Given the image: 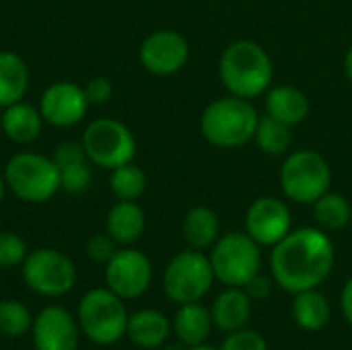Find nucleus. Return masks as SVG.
<instances>
[{
  "label": "nucleus",
  "mask_w": 352,
  "mask_h": 350,
  "mask_svg": "<svg viewBox=\"0 0 352 350\" xmlns=\"http://www.w3.org/2000/svg\"><path fill=\"white\" fill-rule=\"evenodd\" d=\"M336 260L334 245L324 229L303 227L289 231L270 258V268L276 285L293 295L318 289L332 272Z\"/></svg>",
  "instance_id": "obj_1"
},
{
  "label": "nucleus",
  "mask_w": 352,
  "mask_h": 350,
  "mask_svg": "<svg viewBox=\"0 0 352 350\" xmlns=\"http://www.w3.org/2000/svg\"><path fill=\"white\" fill-rule=\"evenodd\" d=\"M272 76L270 54L252 39H237L221 54L219 78L229 95L252 101L270 89Z\"/></svg>",
  "instance_id": "obj_2"
},
{
  "label": "nucleus",
  "mask_w": 352,
  "mask_h": 350,
  "mask_svg": "<svg viewBox=\"0 0 352 350\" xmlns=\"http://www.w3.org/2000/svg\"><path fill=\"white\" fill-rule=\"evenodd\" d=\"M260 113L250 99L235 95L210 101L200 116V132L219 149H239L254 140Z\"/></svg>",
  "instance_id": "obj_3"
},
{
  "label": "nucleus",
  "mask_w": 352,
  "mask_h": 350,
  "mask_svg": "<svg viewBox=\"0 0 352 350\" xmlns=\"http://www.w3.org/2000/svg\"><path fill=\"white\" fill-rule=\"evenodd\" d=\"M6 188L27 204H43L60 190V169L52 157L23 151L12 155L4 165Z\"/></svg>",
  "instance_id": "obj_4"
},
{
  "label": "nucleus",
  "mask_w": 352,
  "mask_h": 350,
  "mask_svg": "<svg viewBox=\"0 0 352 350\" xmlns=\"http://www.w3.org/2000/svg\"><path fill=\"white\" fill-rule=\"evenodd\" d=\"M76 318L80 332L99 347H109L122 340L130 320L124 299L109 289L87 291L78 303Z\"/></svg>",
  "instance_id": "obj_5"
},
{
  "label": "nucleus",
  "mask_w": 352,
  "mask_h": 350,
  "mask_svg": "<svg viewBox=\"0 0 352 350\" xmlns=\"http://www.w3.org/2000/svg\"><path fill=\"white\" fill-rule=\"evenodd\" d=\"M278 184L291 202L314 204L330 190L332 169L320 153L311 149L295 151L283 161Z\"/></svg>",
  "instance_id": "obj_6"
},
{
  "label": "nucleus",
  "mask_w": 352,
  "mask_h": 350,
  "mask_svg": "<svg viewBox=\"0 0 352 350\" xmlns=\"http://www.w3.org/2000/svg\"><path fill=\"white\" fill-rule=\"evenodd\" d=\"M210 266L214 278L227 287H245L260 274L262 254L260 245L248 233H227L219 237L210 252Z\"/></svg>",
  "instance_id": "obj_7"
},
{
  "label": "nucleus",
  "mask_w": 352,
  "mask_h": 350,
  "mask_svg": "<svg viewBox=\"0 0 352 350\" xmlns=\"http://www.w3.org/2000/svg\"><path fill=\"white\" fill-rule=\"evenodd\" d=\"M82 146L91 165L116 169L132 163L136 157V138L132 130L113 118H97L82 132Z\"/></svg>",
  "instance_id": "obj_8"
},
{
  "label": "nucleus",
  "mask_w": 352,
  "mask_h": 350,
  "mask_svg": "<svg viewBox=\"0 0 352 350\" xmlns=\"http://www.w3.org/2000/svg\"><path fill=\"white\" fill-rule=\"evenodd\" d=\"M214 272L210 258L198 250H184L165 268L163 291L173 303H194L200 301L212 287Z\"/></svg>",
  "instance_id": "obj_9"
},
{
  "label": "nucleus",
  "mask_w": 352,
  "mask_h": 350,
  "mask_svg": "<svg viewBox=\"0 0 352 350\" xmlns=\"http://www.w3.org/2000/svg\"><path fill=\"white\" fill-rule=\"evenodd\" d=\"M23 281L27 289L41 297H62L76 283L74 262L60 250L39 248L27 254L23 262Z\"/></svg>",
  "instance_id": "obj_10"
},
{
  "label": "nucleus",
  "mask_w": 352,
  "mask_h": 350,
  "mask_svg": "<svg viewBox=\"0 0 352 350\" xmlns=\"http://www.w3.org/2000/svg\"><path fill=\"white\" fill-rule=\"evenodd\" d=\"M151 260L140 250H134L130 245L120 248L105 264V285L124 301L144 295V291L151 287Z\"/></svg>",
  "instance_id": "obj_11"
},
{
  "label": "nucleus",
  "mask_w": 352,
  "mask_h": 350,
  "mask_svg": "<svg viewBox=\"0 0 352 350\" xmlns=\"http://www.w3.org/2000/svg\"><path fill=\"white\" fill-rule=\"evenodd\" d=\"M138 60L146 72L155 76H171L188 64L190 43L175 29H157L142 39Z\"/></svg>",
  "instance_id": "obj_12"
},
{
  "label": "nucleus",
  "mask_w": 352,
  "mask_h": 350,
  "mask_svg": "<svg viewBox=\"0 0 352 350\" xmlns=\"http://www.w3.org/2000/svg\"><path fill=\"white\" fill-rule=\"evenodd\" d=\"M37 107L45 124L54 128H72L85 120L89 101L80 85L72 80H56L41 93Z\"/></svg>",
  "instance_id": "obj_13"
},
{
  "label": "nucleus",
  "mask_w": 352,
  "mask_h": 350,
  "mask_svg": "<svg viewBox=\"0 0 352 350\" xmlns=\"http://www.w3.org/2000/svg\"><path fill=\"white\" fill-rule=\"evenodd\" d=\"M31 338L35 350H78L80 326L62 305H47L33 318Z\"/></svg>",
  "instance_id": "obj_14"
},
{
  "label": "nucleus",
  "mask_w": 352,
  "mask_h": 350,
  "mask_svg": "<svg viewBox=\"0 0 352 350\" xmlns=\"http://www.w3.org/2000/svg\"><path fill=\"white\" fill-rule=\"evenodd\" d=\"M291 231V210L289 206L274 198L262 196L248 206L245 212V233L258 245H276Z\"/></svg>",
  "instance_id": "obj_15"
},
{
  "label": "nucleus",
  "mask_w": 352,
  "mask_h": 350,
  "mask_svg": "<svg viewBox=\"0 0 352 350\" xmlns=\"http://www.w3.org/2000/svg\"><path fill=\"white\" fill-rule=\"evenodd\" d=\"M264 107L268 116L293 128L309 116V97L295 85H276L264 93Z\"/></svg>",
  "instance_id": "obj_16"
},
{
  "label": "nucleus",
  "mask_w": 352,
  "mask_h": 350,
  "mask_svg": "<svg viewBox=\"0 0 352 350\" xmlns=\"http://www.w3.org/2000/svg\"><path fill=\"white\" fill-rule=\"evenodd\" d=\"M43 124L45 122L41 118L39 107L25 101H16L4 107L0 116V128L4 136L14 144H29L37 140L43 130Z\"/></svg>",
  "instance_id": "obj_17"
},
{
  "label": "nucleus",
  "mask_w": 352,
  "mask_h": 350,
  "mask_svg": "<svg viewBox=\"0 0 352 350\" xmlns=\"http://www.w3.org/2000/svg\"><path fill=\"white\" fill-rule=\"evenodd\" d=\"M146 229L144 210L136 204V200H118L105 217V231L118 245L136 243Z\"/></svg>",
  "instance_id": "obj_18"
},
{
  "label": "nucleus",
  "mask_w": 352,
  "mask_h": 350,
  "mask_svg": "<svg viewBox=\"0 0 352 350\" xmlns=\"http://www.w3.org/2000/svg\"><path fill=\"white\" fill-rule=\"evenodd\" d=\"M29 66L27 62L10 50H0V107H8L23 101L29 89Z\"/></svg>",
  "instance_id": "obj_19"
},
{
  "label": "nucleus",
  "mask_w": 352,
  "mask_h": 350,
  "mask_svg": "<svg viewBox=\"0 0 352 350\" xmlns=\"http://www.w3.org/2000/svg\"><path fill=\"white\" fill-rule=\"evenodd\" d=\"M210 314L212 324L225 332H235L248 324L252 316V299L241 287H229L214 299Z\"/></svg>",
  "instance_id": "obj_20"
},
{
  "label": "nucleus",
  "mask_w": 352,
  "mask_h": 350,
  "mask_svg": "<svg viewBox=\"0 0 352 350\" xmlns=\"http://www.w3.org/2000/svg\"><path fill=\"white\" fill-rule=\"evenodd\" d=\"M219 217L208 206H192L182 221V235L188 243V248L204 252L214 245L219 239Z\"/></svg>",
  "instance_id": "obj_21"
},
{
  "label": "nucleus",
  "mask_w": 352,
  "mask_h": 350,
  "mask_svg": "<svg viewBox=\"0 0 352 350\" xmlns=\"http://www.w3.org/2000/svg\"><path fill=\"white\" fill-rule=\"evenodd\" d=\"M169 332H171L169 320L161 311H155V309H142L130 316L128 330H126L128 338L140 349L163 347L165 340L169 338Z\"/></svg>",
  "instance_id": "obj_22"
},
{
  "label": "nucleus",
  "mask_w": 352,
  "mask_h": 350,
  "mask_svg": "<svg viewBox=\"0 0 352 350\" xmlns=\"http://www.w3.org/2000/svg\"><path fill=\"white\" fill-rule=\"evenodd\" d=\"M210 328H212V314L198 301L184 303L173 320L175 336L179 338L182 344H188V347L202 344L208 338Z\"/></svg>",
  "instance_id": "obj_23"
},
{
  "label": "nucleus",
  "mask_w": 352,
  "mask_h": 350,
  "mask_svg": "<svg viewBox=\"0 0 352 350\" xmlns=\"http://www.w3.org/2000/svg\"><path fill=\"white\" fill-rule=\"evenodd\" d=\"M293 318L299 328L318 332L330 322V303L326 295H322L316 289L301 291L295 295L293 301Z\"/></svg>",
  "instance_id": "obj_24"
},
{
  "label": "nucleus",
  "mask_w": 352,
  "mask_h": 350,
  "mask_svg": "<svg viewBox=\"0 0 352 350\" xmlns=\"http://www.w3.org/2000/svg\"><path fill=\"white\" fill-rule=\"evenodd\" d=\"M311 206H314V217L324 231H340V229L349 227V223H351V202L346 196H342L338 192L328 190Z\"/></svg>",
  "instance_id": "obj_25"
},
{
  "label": "nucleus",
  "mask_w": 352,
  "mask_h": 350,
  "mask_svg": "<svg viewBox=\"0 0 352 350\" xmlns=\"http://www.w3.org/2000/svg\"><path fill=\"white\" fill-rule=\"evenodd\" d=\"M254 140L258 142L260 151L272 157H280L287 155V151L293 144V134H291V126L274 120L272 116H260L258 120V128H256V136Z\"/></svg>",
  "instance_id": "obj_26"
},
{
  "label": "nucleus",
  "mask_w": 352,
  "mask_h": 350,
  "mask_svg": "<svg viewBox=\"0 0 352 350\" xmlns=\"http://www.w3.org/2000/svg\"><path fill=\"white\" fill-rule=\"evenodd\" d=\"M109 190L118 200H138L146 192V173L134 163L116 167L109 175Z\"/></svg>",
  "instance_id": "obj_27"
},
{
  "label": "nucleus",
  "mask_w": 352,
  "mask_h": 350,
  "mask_svg": "<svg viewBox=\"0 0 352 350\" xmlns=\"http://www.w3.org/2000/svg\"><path fill=\"white\" fill-rule=\"evenodd\" d=\"M33 326L31 311L25 303L16 299H4L0 301V334L19 338L27 334Z\"/></svg>",
  "instance_id": "obj_28"
},
{
  "label": "nucleus",
  "mask_w": 352,
  "mask_h": 350,
  "mask_svg": "<svg viewBox=\"0 0 352 350\" xmlns=\"http://www.w3.org/2000/svg\"><path fill=\"white\" fill-rule=\"evenodd\" d=\"M27 254V243L19 233L0 231V268L23 266Z\"/></svg>",
  "instance_id": "obj_29"
},
{
  "label": "nucleus",
  "mask_w": 352,
  "mask_h": 350,
  "mask_svg": "<svg viewBox=\"0 0 352 350\" xmlns=\"http://www.w3.org/2000/svg\"><path fill=\"white\" fill-rule=\"evenodd\" d=\"M91 179H93V171H91L89 161L60 169V190H64L68 194L85 192L91 186Z\"/></svg>",
  "instance_id": "obj_30"
},
{
  "label": "nucleus",
  "mask_w": 352,
  "mask_h": 350,
  "mask_svg": "<svg viewBox=\"0 0 352 350\" xmlns=\"http://www.w3.org/2000/svg\"><path fill=\"white\" fill-rule=\"evenodd\" d=\"M221 350H268V347L262 334L239 328L225 338Z\"/></svg>",
  "instance_id": "obj_31"
},
{
  "label": "nucleus",
  "mask_w": 352,
  "mask_h": 350,
  "mask_svg": "<svg viewBox=\"0 0 352 350\" xmlns=\"http://www.w3.org/2000/svg\"><path fill=\"white\" fill-rule=\"evenodd\" d=\"M52 161L56 163L58 169L70 167V165H78V163H87V153L82 142H74V140H64L54 149Z\"/></svg>",
  "instance_id": "obj_32"
},
{
  "label": "nucleus",
  "mask_w": 352,
  "mask_h": 350,
  "mask_svg": "<svg viewBox=\"0 0 352 350\" xmlns=\"http://www.w3.org/2000/svg\"><path fill=\"white\" fill-rule=\"evenodd\" d=\"M116 252H118V243L111 239V235L107 231L105 233H95L87 241V256L95 264H107Z\"/></svg>",
  "instance_id": "obj_33"
},
{
  "label": "nucleus",
  "mask_w": 352,
  "mask_h": 350,
  "mask_svg": "<svg viewBox=\"0 0 352 350\" xmlns=\"http://www.w3.org/2000/svg\"><path fill=\"white\" fill-rule=\"evenodd\" d=\"M82 89L89 105H105L113 95V83L107 76H93Z\"/></svg>",
  "instance_id": "obj_34"
},
{
  "label": "nucleus",
  "mask_w": 352,
  "mask_h": 350,
  "mask_svg": "<svg viewBox=\"0 0 352 350\" xmlns=\"http://www.w3.org/2000/svg\"><path fill=\"white\" fill-rule=\"evenodd\" d=\"M270 281L266 278V276H262V274H256L245 287H243V291L248 293V297L250 299H254V301H262V299H266L268 295H270Z\"/></svg>",
  "instance_id": "obj_35"
},
{
  "label": "nucleus",
  "mask_w": 352,
  "mask_h": 350,
  "mask_svg": "<svg viewBox=\"0 0 352 350\" xmlns=\"http://www.w3.org/2000/svg\"><path fill=\"white\" fill-rule=\"evenodd\" d=\"M342 311H344V318L349 320V324L352 326V276L346 281V285L342 289Z\"/></svg>",
  "instance_id": "obj_36"
},
{
  "label": "nucleus",
  "mask_w": 352,
  "mask_h": 350,
  "mask_svg": "<svg viewBox=\"0 0 352 350\" xmlns=\"http://www.w3.org/2000/svg\"><path fill=\"white\" fill-rule=\"evenodd\" d=\"M342 66H344V74H346V78L352 83V45L346 50V54H344V62H342Z\"/></svg>",
  "instance_id": "obj_37"
},
{
  "label": "nucleus",
  "mask_w": 352,
  "mask_h": 350,
  "mask_svg": "<svg viewBox=\"0 0 352 350\" xmlns=\"http://www.w3.org/2000/svg\"><path fill=\"white\" fill-rule=\"evenodd\" d=\"M4 192H6V182H4V175L0 173V204L4 200Z\"/></svg>",
  "instance_id": "obj_38"
},
{
  "label": "nucleus",
  "mask_w": 352,
  "mask_h": 350,
  "mask_svg": "<svg viewBox=\"0 0 352 350\" xmlns=\"http://www.w3.org/2000/svg\"><path fill=\"white\" fill-rule=\"evenodd\" d=\"M190 350H217V349H212V347H204V344H198V347H192Z\"/></svg>",
  "instance_id": "obj_39"
},
{
  "label": "nucleus",
  "mask_w": 352,
  "mask_h": 350,
  "mask_svg": "<svg viewBox=\"0 0 352 350\" xmlns=\"http://www.w3.org/2000/svg\"><path fill=\"white\" fill-rule=\"evenodd\" d=\"M349 227H351V233H352V217H351V223H349Z\"/></svg>",
  "instance_id": "obj_40"
},
{
  "label": "nucleus",
  "mask_w": 352,
  "mask_h": 350,
  "mask_svg": "<svg viewBox=\"0 0 352 350\" xmlns=\"http://www.w3.org/2000/svg\"><path fill=\"white\" fill-rule=\"evenodd\" d=\"M167 350H179V349H167Z\"/></svg>",
  "instance_id": "obj_41"
}]
</instances>
